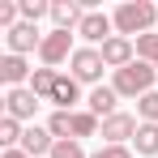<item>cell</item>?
<instances>
[{
  "mask_svg": "<svg viewBox=\"0 0 158 158\" xmlns=\"http://www.w3.org/2000/svg\"><path fill=\"white\" fill-rule=\"evenodd\" d=\"M111 22H115V34H124V39H141V34H154V22H158V4L150 0H124L115 13H111Z\"/></svg>",
  "mask_w": 158,
  "mask_h": 158,
  "instance_id": "cell-1",
  "label": "cell"
},
{
  "mask_svg": "<svg viewBox=\"0 0 158 158\" xmlns=\"http://www.w3.org/2000/svg\"><path fill=\"white\" fill-rule=\"evenodd\" d=\"M154 81H158V69L154 64H145V60H132L128 69H120V73H111V90L120 94V98H145L150 90H154Z\"/></svg>",
  "mask_w": 158,
  "mask_h": 158,
  "instance_id": "cell-2",
  "label": "cell"
},
{
  "mask_svg": "<svg viewBox=\"0 0 158 158\" xmlns=\"http://www.w3.org/2000/svg\"><path fill=\"white\" fill-rule=\"evenodd\" d=\"M103 69L107 64H103V52H98V47H77L73 60H69V73H73L81 85H94V90L103 85Z\"/></svg>",
  "mask_w": 158,
  "mask_h": 158,
  "instance_id": "cell-3",
  "label": "cell"
},
{
  "mask_svg": "<svg viewBox=\"0 0 158 158\" xmlns=\"http://www.w3.org/2000/svg\"><path fill=\"white\" fill-rule=\"evenodd\" d=\"M73 30H47L43 34V47H39V60H43V69H60L64 60H73Z\"/></svg>",
  "mask_w": 158,
  "mask_h": 158,
  "instance_id": "cell-4",
  "label": "cell"
},
{
  "mask_svg": "<svg viewBox=\"0 0 158 158\" xmlns=\"http://www.w3.org/2000/svg\"><path fill=\"white\" fill-rule=\"evenodd\" d=\"M137 128H141V120L137 115H128V111H115V115H107L103 120V145H132V137H137Z\"/></svg>",
  "mask_w": 158,
  "mask_h": 158,
  "instance_id": "cell-5",
  "label": "cell"
},
{
  "mask_svg": "<svg viewBox=\"0 0 158 158\" xmlns=\"http://www.w3.org/2000/svg\"><path fill=\"white\" fill-rule=\"evenodd\" d=\"M39 94L30 90V85H17V90H4V115H13V120H22V124H30L34 120V111H39Z\"/></svg>",
  "mask_w": 158,
  "mask_h": 158,
  "instance_id": "cell-6",
  "label": "cell"
},
{
  "mask_svg": "<svg viewBox=\"0 0 158 158\" xmlns=\"http://www.w3.org/2000/svg\"><path fill=\"white\" fill-rule=\"evenodd\" d=\"M111 30H115V22L107 13H98V9H90L81 17V26H77V39H85V47H103L107 39H111Z\"/></svg>",
  "mask_w": 158,
  "mask_h": 158,
  "instance_id": "cell-7",
  "label": "cell"
},
{
  "mask_svg": "<svg viewBox=\"0 0 158 158\" xmlns=\"http://www.w3.org/2000/svg\"><path fill=\"white\" fill-rule=\"evenodd\" d=\"M4 43H9V56H30L43 47V34L34 22H17L13 30H4Z\"/></svg>",
  "mask_w": 158,
  "mask_h": 158,
  "instance_id": "cell-8",
  "label": "cell"
},
{
  "mask_svg": "<svg viewBox=\"0 0 158 158\" xmlns=\"http://www.w3.org/2000/svg\"><path fill=\"white\" fill-rule=\"evenodd\" d=\"M98 52H103V64H107V69H111V73H120V69H128L132 60H137V43L124 39V34H111Z\"/></svg>",
  "mask_w": 158,
  "mask_h": 158,
  "instance_id": "cell-9",
  "label": "cell"
},
{
  "mask_svg": "<svg viewBox=\"0 0 158 158\" xmlns=\"http://www.w3.org/2000/svg\"><path fill=\"white\" fill-rule=\"evenodd\" d=\"M47 103H56V111H77V103H81V81L73 77V73H64V69H60L56 90H52V98H47Z\"/></svg>",
  "mask_w": 158,
  "mask_h": 158,
  "instance_id": "cell-10",
  "label": "cell"
},
{
  "mask_svg": "<svg viewBox=\"0 0 158 158\" xmlns=\"http://www.w3.org/2000/svg\"><path fill=\"white\" fill-rule=\"evenodd\" d=\"M30 77H34V69L26 64V56H0V81L9 85V90H17V85H30Z\"/></svg>",
  "mask_w": 158,
  "mask_h": 158,
  "instance_id": "cell-11",
  "label": "cell"
},
{
  "mask_svg": "<svg viewBox=\"0 0 158 158\" xmlns=\"http://www.w3.org/2000/svg\"><path fill=\"white\" fill-rule=\"evenodd\" d=\"M85 13H90V9H85L81 0H52V22H56V30H73V34H77V26H81Z\"/></svg>",
  "mask_w": 158,
  "mask_h": 158,
  "instance_id": "cell-12",
  "label": "cell"
},
{
  "mask_svg": "<svg viewBox=\"0 0 158 158\" xmlns=\"http://www.w3.org/2000/svg\"><path fill=\"white\" fill-rule=\"evenodd\" d=\"M22 150H26L30 158H52L56 137H52L47 128H39V124H30V128H26V137H22Z\"/></svg>",
  "mask_w": 158,
  "mask_h": 158,
  "instance_id": "cell-13",
  "label": "cell"
},
{
  "mask_svg": "<svg viewBox=\"0 0 158 158\" xmlns=\"http://www.w3.org/2000/svg\"><path fill=\"white\" fill-rule=\"evenodd\" d=\"M85 111H94L98 120H107V115H115V111H120V94H115L111 85H98V90H90Z\"/></svg>",
  "mask_w": 158,
  "mask_h": 158,
  "instance_id": "cell-14",
  "label": "cell"
},
{
  "mask_svg": "<svg viewBox=\"0 0 158 158\" xmlns=\"http://www.w3.org/2000/svg\"><path fill=\"white\" fill-rule=\"evenodd\" d=\"M132 154L141 158H158V124H141L132 137Z\"/></svg>",
  "mask_w": 158,
  "mask_h": 158,
  "instance_id": "cell-15",
  "label": "cell"
},
{
  "mask_svg": "<svg viewBox=\"0 0 158 158\" xmlns=\"http://www.w3.org/2000/svg\"><path fill=\"white\" fill-rule=\"evenodd\" d=\"M22 137H26L22 120H13V115L0 120V145H4V150H22Z\"/></svg>",
  "mask_w": 158,
  "mask_h": 158,
  "instance_id": "cell-16",
  "label": "cell"
},
{
  "mask_svg": "<svg viewBox=\"0 0 158 158\" xmlns=\"http://www.w3.org/2000/svg\"><path fill=\"white\" fill-rule=\"evenodd\" d=\"M56 77H60V69H34V77H30V90L47 103L52 98V90H56Z\"/></svg>",
  "mask_w": 158,
  "mask_h": 158,
  "instance_id": "cell-17",
  "label": "cell"
},
{
  "mask_svg": "<svg viewBox=\"0 0 158 158\" xmlns=\"http://www.w3.org/2000/svg\"><path fill=\"white\" fill-rule=\"evenodd\" d=\"M47 132H52L56 141H73V111H52Z\"/></svg>",
  "mask_w": 158,
  "mask_h": 158,
  "instance_id": "cell-18",
  "label": "cell"
},
{
  "mask_svg": "<svg viewBox=\"0 0 158 158\" xmlns=\"http://www.w3.org/2000/svg\"><path fill=\"white\" fill-rule=\"evenodd\" d=\"M132 43H137V60H145V64H154V69H158V30H154V34L132 39Z\"/></svg>",
  "mask_w": 158,
  "mask_h": 158,
  "instance_id": "cell-19",
  "label": "cell"
},
{
  "mask_svg": "<svg viewBox=\"0 0 158 158\" xmlns=\"http://www.w3.org/2000/svg\"><path fill=\"white\" fill-rule=\"evenodd\" d=\"M17 4H22V22L39 26V17H52V0H17Z\"/></svg>",
  "mask_w": 158,
  "mask_h": 158,
  "instance_id": "cell-20",
  "label": "cell"
},
{
  "mask_svg": "<svg viewBox=\"0 0 158 158\" xmlns=\"http://www.w3.org/2000/svg\"><path fill=\"white\" fill-rule=\"evenodd\" d=\"M137 120L141 124H158V90H150L145 98H137Z\"/></svg>",
  "mask_w": 158,
  "mask_h": 158,
  "instance_id": "cell-21",
  "label": "cell"
},
{
  "mask_svg": "<svg viewBox=\"0 0 158 158\" xmlns=\"http://www.w3.org/2000/svg\"><path fill=\"white\" fill-rule=\"evenodd\" d=\"M52 158H90V154L81 150V141H56Z\"/></svg>",
  "mask_w": 158,
  "mask_h": 158,
  "instance_id": "cell-22",
  "label": "cell"
},
{
  "mask_svg": "<svg viewBox=\"0 0 158 158\" xmlns=\"http://www.w3.org/2000/svg\"><path fill=\"white\" fill-rule=\"evenodd\" d=\"M90 158H132V145H98Z\"/></svg>",
  "mask_w": 158,
  "mask_h": 158,
  "instance_id": "cell-23",
  "label": "cell"
},
{
  "mask_svg": "<svg viewBox=\"0 0 158 158\" xmlns=\"http://www.w3.org/2000/svg\"><path fill=\"white\" fill-rule=\"evenodd\" d=\"M4 158H30L26 150H4Z\"/></svg>",
  "mask_w": 158,
  "mask_h": 158,
  "instance_id": "cell-24",
  "label": "cell"
}]
</instances>
